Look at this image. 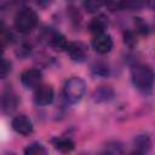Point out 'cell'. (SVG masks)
I'll use <instances>...</instances> for the list:
<instances>
[{
    "instance_id": "obj_16",
    "label": "cell",
    "mask_w": 155,
    "mask_h": 155,
    "mask_svg": "<svg viewBox=\"0 0 155 155\" xmlns=\"http://www.w3.org/2000/svg\"><path fill=\"white\" fill-rule=\"evenodd\" d=\"M11 71V63L0 57V79L6 78Z\"/></svg>"
},
{
    "instance_id": "obj_14",
    "label": "cell",
    "mask_w": 155,
    "mask_h": 155,
    "mask_svg": "<svg viewBox=\"0 0 155 155\" xmlns=\"http://www.w3.org/2000/svg\"><path fill=\"white\" fill-rule=\"evenodd\" d=\"M47 151L45 149V147L40 143H31L30 145H28L24 149V154L25 155H45Z\"/></svg>"
},
{
    "instance_id": "obj_4",
    "label": "cell",
    "mask_w": 155,
    "mask_h": 155,
    "mask_svg": "<svg viewBox=\"0 0 155 155\" xmlns=\"http://www.w3.org/2000/svg\"><path fill=\"white\" fill-rule=\"evenodd\" d=\"M42 40L50 45L51 47H53L54 50H65L68 41L64 38V35H62L61 33L52 30L51 28H47L44 34H42Z\"/></svg>"
},
{
    "instance_id": "obj_18",
    "label": "cell",
    "mask_w": 155,
    "mask_h": 155,
    "mask_svg": "<svg viewBox=\"0 0 155 155\" xmlns=\"http://www.w3.org/2000/svg\"><path fill=\"white\" fill-rule=\"evenodd\" d=\"M108 92H110V90L109 88H101V90H98L97 92H96V94H94V99L96 101H105V99H108L109 97H111L113 96V93H110V94H108Z\"/></svg>"
},
{
    "instance_id": "obj_3",
    "label": "cell",
    "mask_w": 155,
    "mask_h": 155,
    "mask_svg": "<svg viewBox=\"0 0 155 155\" xmlns=\"http://www.w3.org/2000/svg\"><path fill=\"white\" fill-rule=\"evenodd\" d=\"M38 23V16L34 10L29 7H24L19 10L15 17V27L19 33L27 34L34 29Z\"/></svg>"
},
{
    "instance_id": "obj_2",
    "label": "cell",
    "mask_w": 155,
    "mask_h": 155,
    "mask_svg": "<svg viewBox=\"0 0 155 155\" xmlns=\"http://www.w3.org/2000/svg\"><path fill=\"white\" fill-rule=\"evenodd\" d=\"M85 91H86V85L84 80H81L80 78H71L64 84L63 96L67 102L75 104L82 99Z\"/></svg>"
},
{
    "instance_id": "obj_12",
    "label": "cell",
    "mask_w": 155,
    "mask_h": 155,
    "mask_svg": "<svg viewBox=\"0 0 155 155\" xmlns=\"http://www.w3.org/2000/svg\"><path fill=\"white\" fill-rule=\"evenodd\" d=\"M134 150L139 154H144L147 153L149 149H150V145H151V142H150V138L145 134H140L138 136L137 138H134Z\"/></svg>"
},
{
    "instance_id": "obj_17",
    "label": "cell",
    "mask_w": 155,
    "mask_h": 155,
    "mask_svg": "<svg viewBox=\"0 0 155 155\" xmlns=\"http://www.w3.org/2000/svg\"><path fill=\"white\" fill-rule=\"evenodd\" d=\"M103 4L111 11L124 7V0H103Z\"/></svg>"
},
{
    "instance_id": "obj_11",
    "label": "cell",
    "mask_w": 155,
    "mask_h": 155,
    "mask_svg": "<svg viewBox=\"0 0 155 155\" xmlns=\"http://www.w3.org/2000/svg\"><path fill=\"white\" fill-rule=\"evenodd\" d=\"M108 27V19L105 18V16L101 15V16H97L94 17L90 24H88V30L93 34V35H98V34H102L105 31Z\"/></svg>"
},
{
    "instance_id": "obj_5",
    "label": "cell",
    "mask_w": 155,
    "mask_h": 155,
    "mask_svg": "<svg viewBox=\"0 0 155 155\" xmlns=\"http://www.w3.org/2000/svg\"><path fill=\"white\" fill-rule=\"evenodd\" d=\"M17 105H18L17 94L11 88L5 90L0 96V107H1L2 111L6 114H11L16 110Z\"/></svg>"
},
{
    "instance_id": "obj_15",
    "label": "cell",
    "mask_w": 155,
    "mask_h": 155,
    "mask_svg": "<svg viewBox=\"0 0 155 155\" xmlns=\"http://www.w3.org/2000/svg\"><path fill=\"white\" fill-rule=\"evenodd\" d=\"M103 5V0H85L84 2V7L87 12L93 13L97 12Z\"/></svg>"
},
{
    "instance_id": "obj_20",
    "label": "cell",
    "mask_w": 155,
    "mask_h": 155,
    "mask_svg": "<svg viewBox=\"0 0 155 155\" xmlns=\"http://www.w3.org/2000/svg\"><path fill=\"white\" fill-rule=\"evenodd\" d=\"M28 0H13V2H16V4H24V2H27Z\"/></svg>"
},
{
    "instance_id": "obj_13",
    "label": "cell",
    "mask_w": 155,
    "mask_h": 155,
    "mask_svg": "<svg viewBox=\"0 0 155 155\" xmlns=\"http://www.w3.org/2000/svg\"><path fill=\"white\" fill-rule=\"evenodd\" d=\"M53 145L61 153H69L75 147L74 142L70 138H56L53 139Z\"/></svg>"
},
{
    "instance_id": "obj_10",
    "label": "cell",
    "mask_w": 155,
    "mask_h": 155,
    "mask_svg": "<svg viewBox=\"0 0 155 155\" xmlns=\"http://www.w3.org/2000/svg\"><path fill=\"white\" fill-rule=\"evenodd\" d=\"M12 128L22 136H28L33 132V124L25 115H18L12 120Z\"/></svg>"
},
{
    "instance_id": "obj_9",
    "label": "cell",
    "mask_w": 155,
    "mask_h": 155,
    "mask_svg": "<svg viewBox=\"0 0 155 155\" xmlns=\"http://www.w3.org/2000/svg\"><path fill=\"white\" fill-rule=\"evenodd\" d=\"M65 51L69 54V57L73 61H76V62L84 61V58L87 54V47L82 42H80V41L68 42V45L65 47Z\"/></svg>"
},
{
    "instance_id": "obj_6",
    "label": "cell",
    "mask_w": 155,
    "mask_h": 155,
    "mask_svg": "<svg viewBox=\"0 0 155 155\" xmlns=\"http://www.w3.org/2000/svg\"><path fill=\"white\" fill-rule=\"evenodd\" d=\"M41 79H42L41 71L38 69H27L21 75V81L23 86L28 90H34L38 86H40Z\"/></svg>"
},
{
    "instance_id": "obj_8",
    "label": "cell",
    "mask_w": 155,
    "mask_h": 155,
    "mask_svg": "<svg viewBox=\"0 0 155 155\" xmlns=\"http://www.w3.org/2000/svg\"><path fill=\"white\" fill-rule=\"evenodd\" d=\"M34 101L38 105H48L53 101V88L50 85L38 86L34 93Z\"/></svg>"
},
{
    "instance_id": "obj_1",
    "label": "cell",
    "mask_w": 155,
    "mask_h": 155,
    "mask_svg": "<svg viewBox=\"0 0 155 155\" xmlns=\"http://www.w3.org/2000/svg\"><path fill=\"white\" fill-rule=\"evenodd\" d=\"M132 81L137 90L143 93H150L154 85V73L150 68L137 64L131 70Z\"/></svg>"
},
{
    "instance_id": "obj_7",
    "label": "cell",
    "mask_w": 155,
    "mask_h": 155,
    "mask_svg": "<svg viewBox=\"0 0 155 155\" xmlns=\"http://www.w3.org/2000/svg\"><path fill=\"white\" fill-rule=\"evenodd\" d=\"M92 47L94 48L96 52L101 54H105L110 52V50L113 48V39L107 33L94 35V39L92 41Z\"/></svg>"
},
{
    "instance_id": "obj_19",
    "label": "cell",
    "mask_w": 155,
    "mask_h": 155,
    "mask_svg": "<svg viewBox=\"0 0 155 155\" xmlns=\"http://www.w3.org/2000/svg\"><path fill=\"white\" fill-rule=\"evenodd\" d=\"M50 2H51V0H38V4L40 5V6H47V5H50Z\"/></svg>"
}]
</instances>
